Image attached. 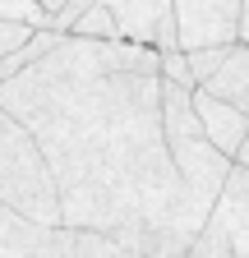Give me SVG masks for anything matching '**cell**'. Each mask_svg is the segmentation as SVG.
<instances>
[{
    "label": "cell",
    "mask_w": 249,
    "mask_h": 258,
    "mask_svg": "<svg viewBox=\"0 0 249 258\" xmlns=\"http://www.w3.org/2000/svg\"><path fill=\"white\" fill-rule=\"evenodd\" d=\"M143 42H97L65 32L46 55L0 83L46 152L60 189V221L111 231L125 253L180 258V180L162 129V74Z\"/></svg>",
    "instance_id": "obj_1"
},
{
    "label": "cell",
    "mask_w": 249,
    "mask_h": 258,
    "mask_svg": "<svg viewBox=\"0 0 249 258\" xmlns=\"http://www.w3.org/2000/svg\"><path fill=\"white\" fill-rule=\"evenodd\" d=\"M162 129H166L171 166H175V180H180L175 226H180L184 249H190L208 208H212V199H217V189L226 180V171H231V157L203 134L199 111H194V88L171 83V79H162Z\"/></svg>",
    "instance_id": "obj_2"
},
{
    "label": "cell",
    "mask_w": 249,
    "mask_h": 258,
    "mask_svg": "<svg viewBox=\"0 0 249 258\" xmlns=\"http://www.w3.org/2000/svg\"><path fill=\"white\" fill-rule=\"evenodd\" d=\"M0 203L37 221H60V189L46 166V152L19 115L0 106Z\"/></svg>",
    "instance_id": "obj_3"
},
{
    "label": "cell",
    "mask_w": 249,
    "mask_h": 258,
    "mask_svg": "<svg viewBox=\"0 0 249 258\" xmlns=\"http://www.w3.org/2000/svg\"><path fill=\"white\" fill-rule=\"evenodd\" d=\"M190 253L194 258H249V171L240 161H231Z\"/></svg>",
    "instance_id": "obj_4"
},
{
    "label": "cell",
    "mask_w": 249,
    "mask_h": 258,
    "mask_svg": "<svg viewBox=\"0 0 249 258\" xmlns=\"http://www.w3.org/2000/svg\"><path fill=\"white\" fill-rule=\"evenodd\" d=\"M175 42L184 51L240 42V0H175Z\"/></svg>",
    "instance_id": "obj_5"
},
{
    "label": "cell",
    "mask_w": 249,
    "mask_h": 258,
    "mask_svg": "<svg viewBox=\"0 0 249 258\" xmlns=\"http://www.w3.org/2000/svg\"><path fill=\"white\" fill-rule=\"evenodd\" d=\"M0 258H65V221H37L0 203Z\"/></svg>",
    "instance_id": "obj_6"
},
{
    "label": "cell",
    "mask_w": 249,
    "mask_h": 258,
    "mask_svg": "<svg viewBox=\"0 0 249 258\" xmlns=\"http://www.w3.org/2000/svg\"><path fill=\"white\" fill-rule=\"evenodd\" d=\"M120 23L125 42H143L152 51H171L175 42V0H102Z\"/></svg>",
    "instance_id": "obj_7"
},
{
    "label": "cell",
    "mask_w": 249,
    "mask_h": 258,
    "mask_svg": "<svg viewBox=\"0 0 249 258\" xmlns=\"http://www.w3.org/2000/svg\"><path fill=\"white\" fill-rule=\"evenodd\" d=\"M194 111H199L203 134L235 161V152H240V143H244V134H249V111L222 102V97H212L208 88H194Z\"/></svg>",
    "instance_id": "obj_8"
},
{
    "label": "cell",
    "mask_w": 249,
    "mask_h": 258,
    "mask_svg": "<svg viewBox=\"0 0 249 258\" xmlns=\"http://www.w3.org/2000/svg\"><path fill=\"white\" fill-rule=\"evenodd\" d=\"M199 88H208L212 97H222V102H231L240 111H249V42H231L222 64H217Z\"/></svg>",
    "instance_id": "obj_9"
},
{
    "label": "cell",
    "mask_w": 249,
    "mask_h": 258,
    "mask_svg": "<svg viewBox=\"0 0 249 258\" xmlns=\"http://www.w3.org/2000/svg\"><path fill=\"white\" fill-rule=\"evenodd\" d=\"M65 258H130L111 231L97 226H65Z\"/></svg>",
    "instance_id": "obj_10"
},
{
    "label": "cell",
    "mask_w": 249,
    "mask_h": 258,
    "mask_svg": "<svg viewBox=\"0 0 249 258\" xmlns=\"http://www.w3.org/2000/svg\"><path fill=\"white\" fill-rule=\"evenodd\" d=\"M70 32H79V37H97V42H115V37H120V23L111 19V10L97 0L88 14H79V23H74Z\"/></svg>",
    "instance_id": "obj_11"
},
{
    "label": "cell",
    "mask_w": 249,
    "mask_h": 258,
    "mask_svg": "<svg viewBox=\"0 0 249 258\" xmlns=\"http://www.w3.org/2000/svg\"><path fill=\"white\" fill-rule=\"evenodd\" d=\"M226 46H231V42H226ZM226 46H190V51H184V60H190V74H194V88L217 70V64H222Z\"/></svg>",
    "instance_id": "obj_12"
},
{
    "label": "cell",
    "mask_w": 249,
    "mask_h": 258,
    "mask_svg": "<svg viewBox=\"0 0 249 258\" xmlns=\"http://www.w3.org/2000/svg\"><path fill=\"white\" fill-rule=\"evenodd\" d=\"M92 5H97V0H60V5L46 14V23L42 28H55V32H70L74 23H79V14H88Z\"/></svg>",
    "instance_id": "obj_13"
},
{
    "label": "cell",
    "mask_w": 249,
    "mask_h": 258,
    "mask_svg": "<svg viewBox=\"0 0 249 258\" xmlns=\"http://www.w3.org/2000/svg\"><path fill=\"white\" fill-rule=\"evenodd\" d=\"M33 28L37 23H28V19H5V14H0V55L14 51V46H23L28 37H33Z\"/></svg>",
    "instance_id": "obj_14"
},
{
    "label": "cell",
    "mask_w": 249,
    "mask_h": 258,
    "mask_svg": "<svg viewBox=\"0 0 249 258\" xmlns=\"http://www.w3.org/2000/svg\"><path fill=\"white\" fill-rule=\"evenodd\" d=\"M0 14L5 19H28V23H46V10L37 5V0H0Z\"/></svg>",
    "instance_id": "obj_15"
},
{
    "label": "cell",
    "mask_w": 249,
    "mask_h": 258,
    "mask_svg": "<svg viewBox=\"0 0 249 258\" xmlns=\"http://www.w3.org/2000/svg\"><path fill=\"white\" fill-rule=\"evenodd\" d=\"M240 42H249V0H240Z\"/></svg>",
    "instance_id": "obj_16"
},
{
    "label": "cell",
    "mask_w": 249,
    "mask_h": 258,
    "mask_svg": "<svg viewBox=\"0 0 249 258\" xmlns=\"http://www.w3.org/2000/svg\"><path fill=\"white\" fill-rule=\"evenodd\" d=\"M235 161H240V166L249 171V134H244V143H240V152H235Z\"/></svg>",
    "instance_id": "obj_17"
},
{
    "label": "cell",
    "mask_w": 249,
    "mask_h": 258,
    "mask_svg": "<svg viewBox=\"0 0 249 258\" xmlns=\"http://www.w3.org/2000/svg\"><path fill=\"white\" fill-rule=\"evenodd\" d=\"M37 5H42V10H46V14H51V10H55V5H60V0H37Z\"/></svg>",
    "instance_id": "obj_18"
}]
</instances>
